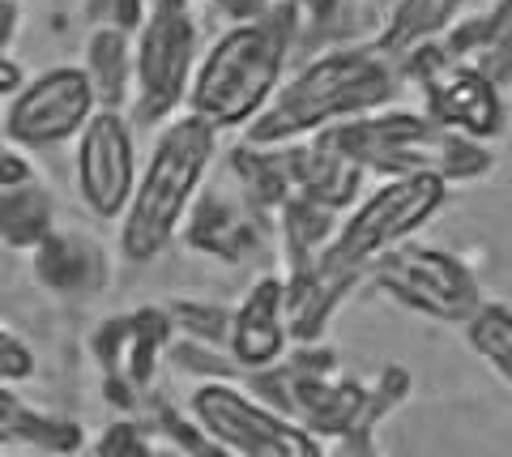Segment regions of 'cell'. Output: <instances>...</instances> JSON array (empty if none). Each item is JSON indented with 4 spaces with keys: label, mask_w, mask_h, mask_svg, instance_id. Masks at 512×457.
Returning a JSON list of instances; mask_svg holds the SVG:
<instances>
[{
    "label": "cell",
    "mask_w": 512,
    "mask_h": 457,
    "mask_svg": "<svg viewBox=\"0 0 512 457\" xmlns=\"http://www.w3.org/2000/svg\"><path fill=\"white\" fill-rule=\"evenodd\" d=\"M99 112L94 86L82 65H52L9 94L0 116V133L18 150H56L82 133V124Z\"/></svg>",
    "instance_id": "9c48e42d"
},
{
    "label": "cell",
    "mask_w": 512,
    "mask_h": 457,
    "mask_svg": "<svg viewBox=\"0 0 512 457\" xmlns=\"http://www.w3.org/2000/svg\"><path fill=\"white\" fill-rule=\"evenodd\" d=\"M137 137L133 120L116 107H99L73 137L77 197L94 218H120L137 184Z\"/></svg>",
    "instance_id": "30bf717a"
},
{
    "label": "cell",
    "mask_w": 512,
    "mask_h": 457,
    "mask_svg": "<svg viewBox=\"0 0 512 457\" xmlns=\"http://www.w3.org/2000/svg\"><path fill=\"white\" fill-rule=\"evenodd\" d=\"M214 150H218V133L192 112H180L163 124L146 163L137 167L128 206L116 218L120 252L128 261L146 265L158 252L171 248V240L180 235L201 197V184L214 167Z\"/></svg>",
    "instance_id": "7a4b0ae2"
},
{
    "label": "cell",
    "mask_w": 512,
    "mask_h": 457,
    "mask_svg": "<svg viewBox=\"0 0 512 457\" xmlns=\"http://www.w3.org/2000/svg\"><path fill=\"white\" fill-rule=\"evenodd\" d=\"M397 99V60L384 56L380 47H329V52L312 56L303 69L269 94V103L256 112L239 137L248 146H291L329 124H342L350 116L376 112V107Z\"/></svg>",
    "instance_id": "6da1fadb"
},
{
    "label": "cell",
    "mask_w": 512,
    "mask_h": 457,
    "mask_svg": "<svg viewBox=\"0 0 512 457\" xmlns=\"http://www.w3.org/2000/svg\"><path fill=\"white\" fill-rule=\"evenodd\" d=\"M13 30H18V0H0V52L9 47Z\"/></svg>",
    "instance_id": "484cf974"
},
{
    "label": "cell",
    "mask_w": 512,
    "mask_h": 457,
    "mask_svg": "<svg viewBox=\"0 0 512 457\" xmlns=\"http://www.w3.org/2000/svg\"><path fill=\"white\" fill-rule=\"evenodd\" d=\"M329 133L363 171H376V176L423 171V176H440L444 184H461L487 176L495 167L487 141L461 137L448 124L431 120L427 112H410V107L393 103L350 116L342 124H329Z\"/></svg>",
    "instance_id": "277c9868"
},
{
    "label": "cell",
    "mask_w": 512,
    "mask_h": 457,
    "mask_svg": "<svg viewBox=\"0 0 512 457\" xmlns=\"http://www.w3.org/2000/svg\"><path fill=\"white\" fill-rule=\"evenodd\" d=\"M167 317L175 325H184L192 342H205V346H222L227 338V308H214V304H175Z\"/></svg>",
    "instance_id": "44dd1931"
},
{
    "label": "cell",
    "mask_w": 512,
    "mask_h": 457,
    "mask_svg": "<svg viewBox=\"0 0 512 457\" xmlns=\"http://www.w3.org/2000/svg\"><path fill=\"white\" fill-rule=\"evenodd\" d=\"M35 376V351L13 329L0 325V385H22Z\"/></svg>",
    "instance_id": "7402d4cb"
},
{
    "label": "cell",
    "mask_w": 512,
    "mask_h": 457,
    "mask_svg": "<svg viewBox=\"0 0 512 457\" xmlns=\"http://www.w3.org/2000/svg\"><path fill=\"white\" fill-rule=\"evenodd\" d=\"M291 30L282 18H248L227 26L192 65L184 112L214 133H239L269 103L286 73Z\"/></svg>",
    "instance_id": "3957f363"
},
{
    "label": "cell",
    "mask_w": 512,
    "mask_h": 457,
    "mask_svg": "<svg viewBox=\"0 0 512 457\" xmlns=\"http://www.w3.org/2000/svg\"><path fill=\"white\" fill-rule=\"evenodd\" d=\"M188 419L210 440L218 453L244 457H320L325 440L308 432L278 406L256 398L252 389L227 381V376H205L188 398Z\"/></svg>",
    "instance_id": "8992f818"
},
{
    "label": "cell",
    "mask_w": 512,
    "mask_h": 457,
    "mask_svg": "<svg viewBox=\"0 0 512 457\" xmlns=\"http://www.w3.org/2000/svg\"><path fill=\"white\" fill-rule=\"evenodd\" d=\"M444 201L448 184L440 176H423V171L380 176L372 193L346 206V218H338V231L316 252V261L338 274L363 278L376 257H384L402 240H414L444 210Z\"/></svg>",
    "instance_id": "5b68a950"
},
{
    "label": "cell",
    "mask_w": 512,
    "mask_h": 457,
    "mask_svg": "<svg viewBox=\"0 0 512 457\" xmlns=\"http://www.w3.org/2000/svg\"><path fill=\"white\" fill-rule=\"evenodd\" d=\"M22 398L13 393L9 385H0V445H13V436H18V423H22Z\"/></svg>",
    "instance_id": "cb8c5ba5"
},
{
    "label": "cell",
    "mask_w": 512,
    "mask_h": 457,
    "mask_svg": "<svg viewBox=\"0 0 512 457\" xmlns=\"http://www.w3.org/2000/svg\"><path fill=\"white\" fill-rule=\"evenodd\" d=\"M282 154H286V171H291V188H299V197H312L333 210H346L359 197V180L367 171L333 141L329 129L291 141V146H282Z\"/></svg>",
    "instance_id": "4fadbf2b"
},
{
    "label": "cell",
    "mask_w": 512,
    "mask_h": 457,
    "mask_svg": "<svg viewBox=\"0 0 512 457\" xmlns=\"http://www.w3.org/2000/svg\"><path fill=\"white\" fill-rule=\"evenodd\" d=\"M367 274L376 278V287L389 299H397L402 308L419 312V317H431V321L461 325L466 312L483 299L478 278L453 252L419 244V240H402L397 248H389L384 257L367 265Z\"/></svg>",
    "instance_id": "ba28073f"
},
{
    "label": "cell",
    "mask_w": 512,
    "mask_h": 457,
    "mask_svg": "<svg viewBox=\"0 0 512 457\" xmlns=\"http://www.w3.org/2000/svg\"><path fill=\"white\" fill-rule=\"evenodd\" d=\"M461 9L466 0H397L380 26L376 47L393 60L419 52V47L444 39V30L461 18Z\"/></svg>",
    "instance_id": "5bb4252c"
},
{
    "label": "cell",
    "mask_w": 512,
    "mask_h": 457,
    "mask_svg": "<svg viewBox=\"0 0 512 457\" xmlns=\"http://www.w3.org/2000/svg\"><path fill=\"white\" fill-rule=\"evenodd\" d=\"M338 218H342V210L320 206V201H312V197H299V193L282 201L286 248L295 252V265L312 261L316 252L333 240V231H338Z\"/></svg>",
    "instance_id": "d6986e66"
},
{
    "label": "cell",
    "mask_w": 512,
    "mask_h": 457,
    "mask_svg": "<svg viewBox=\"0 0 512 457\" xmlns=\"http://www.w3.org/2000/svg\"><path fill=\"white\" fill-rule=\"evenodd\" d=\"M419 52L431 60L427 77V116L448 124L461 137L495 141L504 133V94L500 82L474 60H453L440 52V43H427Z\"/></svg>",
    "instance_id": "8fae6325"
},
{
    "label": "cell",
    "mask_w": 512,
    "mask_h": 457,
    "mask_svg": "<svg viewBox=\"0 0 512 457\" xmlns=\"http://www.w3.org/2000/svg\"><path fill=\"white\" fill-rule=\"evenodd\" d=\"M13 445L64 453V449H82V432H77V423H69V419H52V415H39V411H30V406H22V423H18Z\"/></svg>",
    "instance_id": "ffe728a7"
},
{
    "label": "cell",
    "mask_w": 512,
    "mask_h": 457,
    "mask_svg": "<svg viewBox=\"0 0 512 457\" xmlns=\"http://www.w3.org/2000/svg\"><path fill=\"white\" fill-rule=\"evenodd\" d=\"M116 449H124V453H137V449H141V453H146L150 440H141V436L133 432V423H116V432L99 440V453H116Z\"/></svg>",
    "instance_id": "d4e9b609"
},
{
    "label": "cell",
    "mask_w": 512,
    "mask_h": 457,
    "mask_svg": "<svg viewBox=\"0 0 512 457\" xmlns=\"http://www.w3.org/2000/svg\"><path fill=\"white\" fill-rule=\"evenodd\" d=\"M197 18L188 0H154L141 13L133 39V116L137 120H171L184 107L188 77L197 65Z\"/></svg>",
    "instance_id": "52a82bcc"
},
{
    "label": "cell",
    "mask_w": 512,
    "mask_h": 457,
    "mask_svg": "<svg viewBox=\"0 0 512 457\" xmlns=\"http://www.w3.org/2000/svg\"><path fill=\"white\" fill-rule=\"evenodd\" d=\"M35 248H39V274L47 287H56V291H90L94 282H99V274L107 278V261L82 235L47 231Z\"/></svg>",
    "instance_id": "2e32d148"
},
{
    "label": "cell",
    "mask_w": 512,
    "mask_h": 457,
    "mask_svg": "<svg viewBox=\"0 0 512 457\" xmlns=\"http://www.w3.org/2000/svg\"><path fill=\"white\" fill-rule=\"evenodd\" d=\"M0 146H5V133H0Z\"/></svg>",
    "instance_id": "83f0119b"
},
{
    "label": "cell",
    "mask_w": 512,
    "mask_h": 457,
    "mask_svg": "<svg viewBox=\"0 0 512 457\" xmlns=\"http://www.w3.org/2000/svg\"><path fill=\"white\" fill-rule=\"evenodd\" d=\"M52 231V197L39 180L0 188V240L9 248H35Z\"/></svg>",
    "instance_id": "ac0fdd59"
},
{
    "label": "cell",
    "mask_w": 512,
    "mask_h": 457,
    "mask_svg": "<svg viewBox=\"0 0 512 457\" xmlns=\"http://www.w3.org/2000/svg\"><path fill=\"white\" fill-rule=\"evenodd\" d=\"M26 180H35V167H30L26 150H18V146L9 150V141H5V146H0V188H13Z\"/></svg>",
    "instance_id": "603a6c76"
},
{
    "label": "cell",
    "mask_w": 512,
    "mask_h": 457,
    "mask_svg": "<svg viewBox=\"0 0 512 457\" xmlns=\"http://www.w3.org/2000/svg\"><path fill=\"white\" fill-rule=\"evenodd\" d=\"M82 69L90 77L99 107H116V112H124L128 94H133V35H128V26L90 30Z\"/></svg>",
    "instance_id": "9a60e30c"
},
{
    "label": "cell",
    "mask_w": 512,
    "mask_h": 457,
    "mask_svg": "<svg viewBox=\"0 0 512 457\" xmlns=\"http://www.w3.org/2000/svg\"><path fill=\"white\" fill-rule=\"evenodd\" d=\"M291 346V325H286V278L261 274L244 291L235 308H227V338L222 355H231L235 372H261L286 359Z\"/></svg>",
    "instance_id": "7c38bea8"
},
{
    "label": "cell",
    "mask_w": 512,
    "mask_h": 457,
    "mask_svg": "<svg viewBox=\"0 0 512 457\" xmlns=\"http://www.w3.org/2000/svg\"><path fill=\"white\" fill-rule=\"evenodd\" d=\"M22 77H26V73H22L18 65H13V60H9L5 52H0V94H5V99H9V94L22 86Z\"/></svg>",
    "instance_id": "4316f807"
},
{
    "label": "cell",
    "mask_w": 512,
    "mask_h": 457,
    "mask_svg": "<svg viewBox=\"0 0 512 457\" xmlns=\"http://www.w3.org/2000/svg\"><path fill=\"white\" fill-rule=\"evenodd\" d=\"M461 329H466L470 351L495 372V381L512 385V312H508L504 299H487L483 295L466 312Z\"/></svg>",
    "instance_id": "e0dca14e"
}]
</instances>
